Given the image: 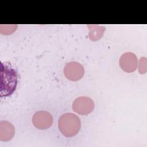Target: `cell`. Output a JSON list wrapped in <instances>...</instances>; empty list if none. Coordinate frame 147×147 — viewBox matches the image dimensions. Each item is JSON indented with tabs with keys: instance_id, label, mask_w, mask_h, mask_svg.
<instances>
[{
	"instance_id": "cell-1",
	"label": "cell",
	"mask_w": 147,
	"mask_h": 147,
	"mask_svg": "<svg viewBox=\"0 0 147 147\" xmlns=\"http://www.w3.org/2000/svg\"><path fill=\"white\" fill-rule=\"evenodd\" d=\"M17 84V74L12 68L1 65V96H7L11 95L16 89Z\"/></svg>"
},
{
	"instance_id": "cell-2",
	"label": "cell",
	"mask_w": 147,
	"mask_h": 147,
	"mask_svg": "<svg viewBox=\"0 0 147 147\" xmlns=\"http://www.w3.org/2000/svg\"><path fill=\"white\" fill-rule=\"evenodd\" d=\"M58 126L64 136L72 137L77 134L80 130V120L76 115L73 113H65L59 118Z\"/></svg>"
},
{
	"instance_id": "cell-3",
	"label": "cell",
	"mask_w": 147,
	"mask_h": 147,
	"mask_svg": "<svg viewBox=\"0 0 147 147\" xmlns=\"http://www.w3.org/2000/svg\"><path fill=\"white\" fill-rule=\"evenodd\" d=\"M94 109L93 100L87 96H80L76 98L72 103V109L80 115H87Z\"/></svg>"
},
{
	"instance_id": "cell-4",
	"label": "cell",
	"mask_w": 147,
	"mask_h": 147,
	"mask_svg": "<svg viewBox=\"0 0 147 147\" xmlns=\"http://www.w3.org/2000/svg\"><path fill=\"white\" fill-rule=\"evenodd\" d=\"M64 74L68 80L78 81L83 76L84 69L80 63L76 61H71L65 65L64 68Z\"/></svg>"
},
{
	"instance_id": "cell-5",
	"label": "cell",
	"mask_w": 147,
	"mask_h": 147,
	"mask_svg": "<svg viewBox=\"0 0 147 147\" xmlns=\"http://www.w3.org/2000/svg\"><path fill=\"white\" fill-rule=\"evenodd\" d=\"M34 126L38 129L44 130L49 127L53 123L52 115L46 111H38L35 113L32 118Z\"/></svg>"
},
{
	"instance_id": "cell-6",
	"label": "cell",
	"mask_w": 147,
	"mask_h": 147,
	"mask_svg": "<svg viewBox=\"0 0 147 147\" xmlns=\"http://www.w3.org/2000/svg\"><path fill=\"white\" fill-rule=\"evenodd\" d=\"M119 63L122 69L129 73L135 71L138 65L137 56L132 52H126L122 54Z\"/></svg>"
},
{
	"instance_id": "cell-7",
	"label": "cell",
	"mask_w": 147,
	"mask_h": 147,
	"mask_svg": "<svg viewBox=\"0 0 147 147\" xmlns=\"http://www.w3.org/2000/svg\"><path fill=\"white\" fill-rule=\"evenodd\" d=\"M15 133L13 124L7 121H0V140L8 141L12 139Z\"/></svg>"
},
{
	"instance_id": "cell-8",
	"label": "cell",
	"mask_w": 147,
	"mask_h": 147,
	"mask_svg": "<svg viewBox=\"0 0 147 147\" xmlns=\"http://www.w3.org/2000/svg\"><path fill=\"white\" fill-rule=\"evenodd\" d=\"M90 32L88 34L89 38L92 41H97L101 38L105 31V28L99 25H87Z\"/></svg>"
},
{
	"instance_id": "cell-9",
	"label": "cell",
	"mask_w": 147,
	"mask_h": 147,
	"mask_svg": "<svg viewBox=\"0 0 147 147\" xmlns=\"http://www.w3.org/2000/svg\"><path fill=\"white\" fill-rule=\"evenodd\" d=\"M17 28V25H1L0 32L3 34H10L15 32Z\"/></svg>"
},
{
	"instance_id": "cell-10",
	"label": "cell",
	"mask_w": 147,
	"mask_h": 147,
	"mask_svg": "<svg viewBox=\"0 0 147 147\" xmlns=\"http://www.w3.org/2000/svg\"><path fill=\"white\" fill-rule=\"evenodd\" d=\"M139 71L141 74L146 72V57H141L139 63Z\"/></svg>"
}]
</instances>
